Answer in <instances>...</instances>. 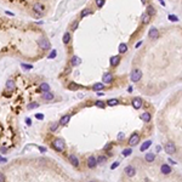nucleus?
<instances>
[{"instance_id":"obj_1","label":"nucleus","mask_w":182,"mask_h":182,"mask_svg":"<svg viewBox=\"0 0 182 182\" xmlns=\"http://www.w3.org/2000/svg\"><path fill=\"white\" fill-rule=\"evenodd\" d=\"M51 146H52V148L57 152H63L64 149H66V142H64L63 138H60V137L53 138Z\"/></svg>"},{"instance_id":"obj_2","label":"nucleus","mask_w":182,"mask_h":182,"mask_svg":"<svg viewBox=\"0 0 182 182\" xmlns=\"http://www.w3.org/2000/svg\"><path fill=\"white\" fill-rule=\"evenodd\" d=\"M37 44H38L39 49H41V50H44V51H47L51 49V43L49 41V39H46V38H40Z\"/></svg>"},{"instance_id":"obj_3","label":"nucleus","mask_w":182,"mask_h":182,"mask_svg":"<svg viewBox=\"0 0 182 182\" xmlns=\"http://www.w3.org/2000/svg\"><path fill=\"white\" fill-rule=\"evenodd\" d=\"M142 78V72L141 70H138V69H135V70H132L131 72V75H130V79H131L132 83H137L140 82Z\"/></svg>"},{"instance_id":"obj_4","label":"nucleus","mask_w":182,"mask_h":182,"mask_svg":"<svg viewBox=\"0 0 182 182\" xmlns=\"http://www.w3.org/2000/svg\"><path fill=\"white\" fill-rule=\"evenodd\" d=\"M32 9H33V11H34L35 13H40L41 15V13L45 11V5L44 4H41V3H35Z\"/></svg>"},{"instance_id":"obj_5","label":"nucleus","mask_w":182,"mask_h":182,"mask_svg":"<svg viewBox=\"0 0 182 182\" xmlns=\"http://www.w3.org/2000/svg\"><path fill=\"white\" fill-rule=\"evenodd\" d=\"M114 80V77L112 73L107 72L103 74V77H102V82H103V84H110V83H113Z\"/></svg>"},{"instance_id":"obj_6","label":"nucleus","mask_w":182,"mask_h":182,"mask_svg":"<svg viewBox=\"0 0 182 182\" xmlns=\"http://www.w3.org/2000/svg\"><path fill=\"white\" fill-rule=\"evenodd\" d=\"M68 160H69V163L72 164L74 168H79V159H78V157H77L75 154H70L68 157Z\"/></svg>"},{"instance_id":"obj_7","label":"nucleus","mask_w":182,"mask_h":182,"mask_svg":"<svg viewBox=\"0 0 182 182\" xmlns=\"http://www.w3.org/2000/svg\"><path fill=\"white\" fill-rule=\"evenodd\" d=\"M86 164H88V168H90V169H94V168H96V165H97V159L95 157H89L88 160H86Z\"/></svg>"},{"instance_id":"obj_8","label":"nucleus","mask_w":182,"mask_h":182,"mask_svg":"<svg viewBox=\"0 0 182 182\" xmlns=\"http://www.w3.org/2000/svg\"><path fill=\"white\" fill-rule=\"evenodd\" d=\"M175 151H176L175 144H174L171 141L168 142V143L165 144V152H166L168 154H174V153H175Z\"/></svg>"},{"instance_id":"obj_9","label":"nucleus","mask_w":182,"mask_h":182,"mask_svg":"<svg viewBox=\"0 0 182 182\" xmlns=\"http://www.w3.org/2000/svg\"><path fill=\"white\" fill-rule=\"evenodd\" d=\"M41 98L44 101H52L55 98V95L51 92V91H46V92H43L41 94Z\"/></svg>"},{"instance_id":"obj_10","label":"nucleus","mask_w":182,"mask_h":182,"mask_svg":"<svg viewBox=\"0 0 182 182\" xmlns=\"http://www.w3.org/2000/svg\"><path fill=\"white\" fill-rule=\"evenodd\" d=\"M138 141H140V136H138L137 134H132L130 140H129V144L130 146H136V144L138 143Z\"/></svg>"},{"instance_id":"obj_11","label":"nucleus","mask_w":182,"mask_h":182,"mask_svg":"<svg viewBox=\"0 0 182 182\" xmlns=\"http://www.w3.org/2000/svg\"><path fill=\"white\" fill-rule=\"evenodd\" d=\"M125 174L129 177H134V176L136 175V169L134 166H131V165H129V166L125 168Z\"/></svg>"},{"instance_id":"obj_12","label":"nucleus","mask_w":182,"mask_h":182,"mask_svg":"<svg viewBox=\"0 0 182 182\" xmlns=\"http://www.w3.org/2000/svg\"><path fill=\"white\" fill-rule=\"evenodd\" d=\"M69 120H70V115H69V114H64V115L61 117V119L58 120V123H60V125L64 126L69 123Z\"/></svg>"},{"instance_id":"obj_13","label":"nucleus","mask_w":182,"mask_h":182,"mask_svg":"<svg viewBox=\"0 0 182 182\" xmlns=\"http://www.w3.org/2000/svg\"><path fill=\"white\" fill-rule=\"evenodd\" d=\"M70 39H72V34H70V32H66L64 34H63V38H62V43L64 45H68L70 43Z\"/></svg>"},{"instance_id":"obj_14","label":"nucleus","mask_w":182,"mask_h":182,"mask_svg":"<svg viewBox=\"0 0 182 182\" xmlns=\"http://www.w3.org/2000/svg\"><path fill=\"white\" fill-rule=\"evenodd\" d=\"M69 62H70V66L72 67H77L82 63V60H80V57H78V56H73Z\"/></svg>"},{"instance_id":"obj_15","label":"nucleus","mask_w":182,"mask_h":182,"mask_svg":"<svg viewBox=\"0 0 182 182\" xmlns=\"http://www.w3.org/2000/svg\"><path fill=\"white\" fill-rule=\"evenodd\" d=\"M6 90H9V91H15L16 90V84H15V82L13 80H11V79H9L6 82Z\"/></svg>"},{"instance_id":"obj_16","label":"nucleus","mask_w":182,"mask_h":182,"mask_svg":"<svg viewBox=\"0 0 182 182\" xmlns=\"http://www.w3.org/2000/svg\"><path fill=\"white\" fill-rule=\"evenodd\" d=\"M141 106H142V100L140 97H135L132 100V107L134 108L138 109V108H141Z\"/></svg>"},{"instance_id":"obj_17","label":"nucleus","mask_w":182,"mask_h":182,"mask_svg":"<svg viewBox=\"0 0 182 182\" xmlns=\"http://www.w3.org/2000/svg\"><path fill=\"white\" fill-rule=\"evenodd\" d=\"M46 91H50V85L47 84V83H41L39 85V92H46Z\"/></svg>"},{"instance_id":"obj_18","label":"nucleus","mask_w":182,"mask_h":182,"mask_svg":"<svg viewBox=\"0 0 182 182\" xmlns=\"http://www.w3.org/2000/svg\"><path fill=\"white\" fill-rule=\"evenodd\" d=\"M110 66L112 67H115V66H118L119 64V62H120V57L119 56H112L110 57Z\"/></svg>"},{"instance_id":"obj_19","label":"nucleus","mask_w":182,"mask_h":182,"mask_svg":"<svg viewBox=\"0 0 182 182\" xmlns=\"http://www.w3.org/2000/svg\"><path fill=\"white\" fill-rule=\"evenodd\" d=\"M149 38L151 39H155L158 37V29L155 28V27H152L151 29H149Z\"/></svg>"},{"instance_id":"obj_20","label":"nucleus","mask_w":182,"mask_h":182,"mask_svg":"<svg viewBox=\"0 0 182 182\" xmlns=\"http://www.w3.org/2000/svg\"><path fill=\"white\" fill-rule=\"evenodd\" d=\"M58 126H60V123L58 122H55V123H51L50 126H49V130H50L51 132H55L58 130Z\"/></svg>"},{"instance_id":"obj_21","label":"nucleus","mask_w":182,"mask_h":182,"mask_svg":"<svg viewBox=\"0 0 182 182\" xmlns=\"http://www.w3.org/2000/svg\"><path fill=\"white\" fill-rule=\"evenodd\" d=\"M92 89H94V91L103 90V89H104V84H103V83H96V84L92 85Z\"/></svg>"},{"instance_id":"obj_22","label":"nucleus","mask_w":182,"mask_h":182,"mask_svg":"<svg viewBox=\"0 0 182 182\" xmlns=\"http://www.w3.org/2000/svg\"><path fill=\"white\" fill-rule=\"evenodd\" d=\"M161 173L168 175V174L171 173V168H170L168 164H164V165H161Z\"/></svg>"},{"instance_id":"obj_23","label":"nucleus","mask_w":182,"mask_h":182,"mask_svg":"<svg viewBox=\"0 0 182 182\" xmlns=\"http://www.w3.org/2000/svg\"><path fill=\"white\" fill-rule=\"evenodd\" d=\"M141 119L143 122H149L151 120V114L148 113V112H144L143 114H141Z\"/></svg>"},{"instance_id":"obj_24","label":"nucleus","mask_w":182,"mask_h":182,"mask_svg":"<svg viewBox=\"0 0 182 182\" xmlns=\"http://www.w3.org/2000/svg\"><path fill=\"white\" fill-rule=\"evenodd\" d=\"M126 51H128V45H126L125 43H122V44L119 45V52L120 53H125Z\"/></svg>"},{"instance_id":"obj_25","label":"nucleus","mask_w":182,"mask_h":182,"mask_svg":"<svg viewBox=\"0 0 182 182\" xmlns=\"http://www.w3.org/2000/svg\"><path fill=\"white\" fill-rule=\"evenodd\" d=\"M144 159L147 160L148 163H152V161L155 159V155H154L153 153H147V154H146V158H144Z\"/></svg>"},{"instance_id":"obj_26","label":"nucleus","mask_w":182,"mask_h":182,"mask_svg":"<svg viewBox=\"0 0 182 182\" xmlns=\"http://www.w3.org/2000/svg\"><path fill=\"white\" fill-rule=\"evenodd\" d=\"M90 13H92V10L91 9H85L82 11V13H80V17L82 18H84V17H86L88 15H90Z\"/></svg>"},{"instance_id":"obj_27","label":"nucleus","mask_w":182,"mask_h":182,"mask_svg":"<svg viewBox=\"0 0 182 182\" xmlns=\"http://www.w3.org/2000/svg\"><path fill=\"white\" fill-rule=\"evenodd\" d=\"M118 103H119V101L117 100V98H112V100L107 101V104H108V106H110V107L117 106V104H118Z\"/></svg>"},{"instance_id":"obj_28","label":"nucleus","mask_w":182,"mask_h":182,"mask_svg":"<svg viewBox=\"0 0 182 182\" xmlns=\"http://www.w3.org/2000/svg\"><path fill=\"white\" fill-rule=\"evenodd\" d=\"M149 21H151V16L148 15V13H144V15L142 16V23L146 24V23H148Z\"/></svg>"},{"instance_id":"obj_29","label":"nucleus","mask_w":182,"mask_h":182,"mask_svg":"<svg viewBox=\"0 0 182 182\" xmlns=\"http://www.w3.org/2000/svg\"><path fill=\"white\" fill-rule=\"evenodd\" d=\"M146 13H148L149 16L155 15V9H154L153 6H147V12H146Z\"/></svg>"},{"instance_id":"obj_30","label":"nucleus","mask_w":182,"mask_h":182,"mask_svg":"<svg viewBox=\"0 0 182 182\" xmlns=\"http://www.w3.org/2000/svg\"><path fill=\"white\" fill-rule=\"evenodd\" d=\"M151 144H152V142H151V141L144 142V143L141 146V151H142V152H144V151H146V149H147L148 147H149V146H151Z\"/></svg>"},{"instance_id":"obj_31","label":"nucleus","mask_w":182,"mask_h":182,"mask_svg":"<svg viewBox=\"0 0 182 182\" xmlns=\"http://www.w3.org/2000/svg\"><path fill=\"white\" fill-rule=\"evenodd\" d=\"M80 88L78 84H75V83H70V84L68 85V89L69 90H78V89Z\"/></svg>"},{"instance_id":"obj_32","label":"nucleus","mask_w":182,"mask_h":182,"mask_svg":"<svg viewBox=\"0 0 182 182\" xmlns=\"http://www.w3.org/2000/svg\"><path fill=\"white\" fill-rule=\"evenodd\" d=\"M56 55H57V51H56V50H51V52L49 53L47 58H49V60H53V58L56 57Z\"/></svg>"},{"instance_id":"obj_33","label":"nucleus","mask_w":182,"mask_h":182,"mask_svg":"<svg viewBox=\"0 0 182 182\" xmlns=\"http://www.w3.org/2000/svg\"><path fill=\"white\" fill-rule=\"evenodd\" d=\"M38 107H39L38 102H32V103L28 104V109L31 110V109H34V108H38Z\"/></svg>"},{"instance_id":"obj_34","label":"nucleus","mask_w":182,"mask_h":182,"mask_svg":"<svg viewBox=\"0 0 182 182\" xmlns=\"http://www.w3.org/2000/svg\"><path fill=\"white\" fill-rule=\"evenodd\" d=\"M131 153H132V149H131V148H126V149H124V151H123V155H124V157H128V155H130Z\"/></svg>"},{"instance_id":"obj_35","label":"nucleus","mask_w":182,"mask_h":182,"mask_svg":"<svg viewBox=\"0 0 182 182\" xmlns=\"http://www.w3.org/2000/svg\"><path fill=\"white\" fill-rule=\"evenodd\" d=\"M21 67H22L24 70H29V69L33 68V66H32V64H26V63H21Z\"/></svg>"},{"instance_id":"obj_36","label":"nucleus","mask_w":182,"mask_h":182,"mask_svg":"<svg viewBox=\"0 0 182 182\" xmlns=\"http://www.w3.org/2000/svg\"><path fill=\"white\" fill-rule=\"evenodd\" d=\"M96 159H97V164H102V163H104V161H106L107 158L104 157V155H100V157L96 158Z\"/></svg>"},{"instance_id":"obj_37","label":"nucleus","mask_w":182,"mask_h":182,"mask_svg":"<svg viewBox=\"0 0 182 182\" xmlns=\"http://www.w3.org/2000/svg\"><path fill=\"white\" fill-rule=\"evenodd\" d=\"M96 106H97L98 108H104L106 104H104V102H102V101H97V102H96Z\"/></svg>"},{"instance_id":"obj_38","label":"nucleus","mask_w":182,"mask_h":182,"mask_svg":"<svg viewBox=\"0 0 182 182\" xmlns=\"http://www.w3.org/2000/svg\"><path fill=\"white\" fill-rule=\"evenodd\" d=\"M78 26H79V22H73L72 23V26H70V29H72V31H75L77 28H78Z\"/></svg>"},{"instance_id":"obj_39","label":"nucleus","mask_w":182,"mask_h":182,"mask_svg":"<svg viewBox=\"0 0 182 182\" xmlns=\"http://www.w3.org/2000/svg\"><path fill=\"white\" fill-rule=\"evenodd\" d=\"M96 5L98 7H102L104 5V0H96Z\"/></svg>"},{"instance_id":"obj_40","label":"nucleus","mask_w":182,"mask_h":182,"mask_svg":"<svg viewBox=\"0 0 182 182\" xmlns=\"http://www.w3.org/2000/svg\"><path fill=\"white\" fill-rule=\"evenodd\" d=\"M6 181V177H5V175H4L1 171H0V182H5Z\"/></svg>"},{"instance_id":"obj_41","label":"nucleus","mask_w":182,"mask_h":182,"mask_svg":"<svg viewBox=\"0 0 182 182\" xmlns=\"http://www.w3.org/2000/svg\"><path fill=\"white\" fill-rule=\"evenodd\" d=\"M35 118H37V119H39V120H43V119H44V114L37 113V114H35Z\"/></svg>"},{"instance_id":"obj_42","label":"nucleus","mask_w":182,"mask_h":182,"mask_svg":"<svg viewBox=\"0 0 182 182\" xmlns=\"http://www.w3.org/2000/svg\"><path fill=\"white\" fill-rule=\"evenodd\" d=\"M118 165H119V161H114V163L112 164V166H110V169H112V170H114L117 166H118Z\"/></svg>"},{"instance_id":"obj_43","label":"nucleus","mask_w":182,"mask_h":182,"mask_svg":"<svg viewBox=\"0 0 182 182\" xmlns=\"http://www.w3.org/2000/svg\"><path fill=\"white\" fill-rule=\"evenodd\" d=\"M169 19H170V21H177V17H176V16L170 15V16H169Z\"/></svg>"},{"instance_id":"obj_44","label":"nucleus","mask_w":182,"mask_h":182,"mask_svg":"<svg viewBox=\"0 0 182 182\" xmlns=\"http://www.w3.org/2000/svg\"><path fill=\"white\" fill-rule=\"evenodd\" d=\"M6 161H7L6 158H4V157H1V155H0V163H6Z\"/></svg>"},{"instance_id":"obj_45","label":"nucleus","mask_w":182,"mask_h":182,"mask_svg":"<svg viewBox=\"0 0 182 182\" xmlns=\"http://www.w3.org/2000/svg\"><path fill=\"white\" fill-rule=\"evenodd\" d=\"M26 123H27L28 125H32V120H31V118H27V119H26Z\"/></svg>"},{"instance_id":"obj_46","label":"nucleus","mask_w":182,"mask_h":182,"mask_svg":"<svg viewBox=\"0 0 182 182\" xmlns=\"http://www.w3.org/2000/svg\"><path fill=\"white\" fill-rule=\"evenodd\" d=\"M123 137H124V134H123V132H120L119 135H118V140H122Z\"/></svg>"},{"instance_id":"obj_47","label":"nucleus","mask_w":182,"mask_h":182,"mask_svg":"<svg viewBox=\"0 0 182 182\" xmlns=\"http://www.w3.org/2000/svg\"><path fill=\"white\" fill-rule=\"evenodd\" d=\"M39 149H40L43 153H44V152H46V148H44V147H39Z\"/></svg>"},{"instance_id":"obj_48","label":"nucleus","mask_w":182,"mask_h":182,"mask_svg":"<svg viewBox=\"0 0 182 182\" xmlns=\"http://www.w3.org/2000/svg\"><path fill=\"white\" fill-rule=\"evenodd\" d=\"M5 13H6V15H9V16H13V13H12V12H10V11H6Z\"/></svg>"},{"instance_id":"obj_49","label":"nucleus","mask_w":182,"mask_h":182,"mask_svg":"<svg viewBox=\"0 0 182 182\" xmlns=\"http://www.w3.org/2000/svg\"><path fill=\"white\" fill-rule=\"evenodd\" d=\"M161 151V147H160V146H157V152H160Z\"/></svg>"},{"instance_id":"obj_50","label":"nucleus","mask_w":182,"mask_h":182,"mask_svg":"<svg viewBox=\"0 0 182 182\" xmlns=\"http://www.w3.org/2000/svg\"><path fill=\"white\" fill-rule=\"evenodd\" d=\"M141 44H142V41H140L138 44H136V47H140V46H141Z\"/></svg>"},{"instance_id":"obj_51","label":"nucleus","mask_w":182,"mask_h":182,"mask_svg":"<svg viewBox=\"0 0 182 182\" xmlns=\"http://www.w3.org/2000/svg\"><path fill=\"white\" fill-rule=\"evenodd\" d=\"M159 1H160V4H161V5H165V3H164L163 0H159Z\"/></svg>"},{"instance_id":"obj_52","label":"nucleus","mask_w":182,"mask_h":182,"mask_svg":"<svg viewBox=\"0 0 182 182\" xmlns=\"http://www.w3.org/2000/svg\"><path fill=\"white\" fill-rule=\"evenodd\" d=\"M141 1H142V3H146V0H141Z\"/></svg>"},{"instance_id":"obj_53","label":"nucleus","mask_w":182,"mask_h":182,"mask_svg":"<svg viewBox=\"0 0 182 182\" xmlns=\"http://www.w3.org/2000/svg\"><path fill=\"white\" fill-rule=\"evenodd\" d=\"M90 182H94V181H90Z\"/></svg>"}]
</instances>
